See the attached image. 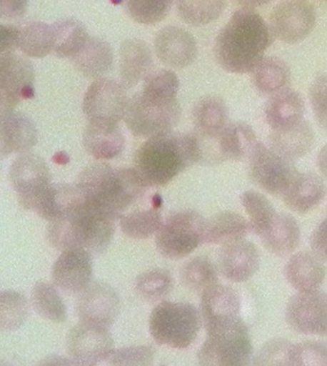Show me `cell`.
<instances>
[{
	"label": "cell",
	"mask_w": 327,
	"mask_h": 366,
	"mask_svg": "<svg viewBox=\"0 0 327 366\" xmlns=\"http://www.w3.org/2000/svg\"><path fill=\"white\" fill-rule=\"evenodd\" d=\"M272 39L270 27L262 16L250 8H243L233 14L218 34L215 58L226 71L248 74L264 58Z\"/></svg>",
	"instance_id": "obj_1"
},
{
	"label": "cell",
	"mask_w": 327,
	"mask_h": 366,
	"mask_svg": "<svg viewBox=\"0 0 327 366\" xmlns=\"http://www.w3.org/2000/svg\"><path fill=\"white\" fill-rule=\"evenodd\" d=\"M75 184L86 203L116 222L144 197L149 187L136 169H114L104 162L89 164Z\"/></svg>",
	"instance_id": "obj_2"
},
{
	"label": "cell",
	"mask_w": 327,
	"mask_h": 366,
	"mask_svg": "<svg viewBox=\"0 0 327 366\" xmlns=\"http://www.w3.org/2000/svg\"><path fill=\"white\" fill-rule=\"evenodd\" d=\"M202 153L196 134L170 132L148 139L136 150L135 169L149 187H164L193 164Z\"/></svg>",
	"instance_id": "obj_3"
},
{
	"label": "cell",
	"mask_w": 327,
	"mask_h": 366,
	"mask_svg": "<svg viewBox=\"0 0 327 366\" xmlns=\"http://www.w3.org/2000/svg\"><path fill=\"white\" fill-rule=\"evenodd\" d=\"M116 220L85 203L64 219L49 222L47 239L56 249L84 248L99 255L110 247L116 232Z\"/></svg>",
	"instance_id": "obj_4"
},
{
	"label": "cell",
	"mask_w": 327,
	"mask_h": 366,
	"mask_svg": "<svg viewBox=\"0 0 327 366\" xmlns=\"http://www.w3.org/2000/svg\"><path fill=\"white\" fill-rule=\"evenodd\" d=\"M202 323V315L194 305L164 301L150 315L149 331L159 345L186 349L197 339Z\"/></svg>",
	"instance_id": "obj_5"
},
{
	"label": "cell",
	"mask_w": 327,
	"mask_h": 366,
	"mask_svg": "<svg viewBox=\"0 0 327 366\" xmlns=\"http://www.w3.org/2000/svg\"><path fill=\"white\" fill-rule=\"evenodd\" d=\"M206 339L198 352L201 365H247L253 357L250 332L241 317L219 324L206 331Z\"/></svg>",
	"instance_id": "obj_6"
},
{
	"label": "cell",
	"mask_w": 327,
	"mask_h": 366,
	"mask_svg": "<svg viewBox=\"0 0 327 366\" xmlns=\"http://www.w3.org/2000/svg\"><path fill=\"white\" fill-rule=\"evenodd\" d=\"M181 109L177 99H166L142 91L129 99L124 122L139 138L150 139L173 131L180 122Z\"/></svg>",
	"instance_id": "obj_7"
},
{
	"label": "cell",
	"mask_w": 327,
	"mask_h": 366,
	"mask_svg": "<svg viewBox=\"0 0 327 366\" xmlns=\"http://www.w3.org/2000/svg\"><path fill=\"white\" fill-rule=\"evenodd\" d=\"M206 219L194 209H183L170 214L156 233L159 252L167 259L188 256L205 243Z\"/></svg>",
	"instance_id": "obj_8"
},
{
	"label": "cell",
	"mask_w": 327,
	"mask_h": 366,
	"mask_svg": "<svg viewBox=\"0 0 327 366\" xmlns=\"http://www.w3.org/2000/svg\"><path fill=\"white\" fill-rule=\"evenodd\" d=\"M9 180L22 208L33 211L39 198L51 186L46 161L33 153H22L10 167Z\"/></svg>",
	"instance_id": "obj_9"
},
{
	"label": "cell",
	"mask_w": 327,
	"mask_h": 366,
	"mask_svg": "<svg viewBox=\"0 0 327 366\" xmlns=\"http://www.w3.org/2000/svg\"><path fill=\"white\" fill-rule=\"evenodd\" d=\"M126 89L122 84L107 78L95 80L84 97L83 112L88 122L119 124L129 102Z\"/></svg>",
	"instance_id": "obj_10"
},
{
	"label": "cell",
	"mask_w": 327,
	"mask_h": 366,
	"mask_svg": "<svg viewBox=\"0 0 327 366\" xmlns=\"http://www.w3.org/2000/svg\"><path fill=\"white\" fill-rule=\"evenodd\" d=\"M248 162L251 180L270 194L282 197L298 172L292 161L259 142Z\"/></svg>",
	"instance_id": "obj_11"
},
{
	"label": "cell",
	"mask_w": 327,
	"mask_h": 366,
	"mask_svg": "<svg viewBox=\"0 0 327 366\" xmlns=\"http://www.w3.org/2000/svg\"><path fill=\"white\" fill-rule=\"evenodd\" d=\"M35 71L32 64L15 52L0 55L1 111L14 110L21 100L35 96Z\"/></svg>",
	"instance_id": "obj_12"
},
{
	"label": "cell",
	"mask_w": 327,
	"mask_h": 366,
	"mask_svg": "<svg viewBox=\"0 0 327 366\" xmlns=\"http://www.w3.org/2000/svg\"><path fill=\"white\" fill-rule=\"evenodd\" d=\"M316 19L315 8L307 0H286L271 14V32L284 43H300L314 29Z\"/></svg>",
	"instance_id": "obj_13"
},
{
	"label": "cell",
	"mask_w": 327,
	"mask_h": 366,
	"mask_svg": "<svg viewBox=\"0 0 327 366\" xmlns=\"http://www.w3.org/2000/svg\"><path fill=\"white\" fill-rule=\"evenodd\" d=\"M110 328L80 321L69 331L66 349L78 365H96L106 362L113 350Z\"/></svg>",
	"instance_id": "obj_14"
},
{
	"label": "cell",
	"mask_w": 327,
	"mask_h": 366,
	"mask_svg": "<svg viewBox=\"0 0 327 366\" xmlns=\"http://www.w3.org/2000/svg\"><path fill=\"white\" fill-rule=\"evenodd\" d=\"M285 317L293 331L327 337V293L318 290L293 295L288 302Z\"/></svg>",
	"instance_id": "obj_15"
},
{
	"label": "cell",
	"mask_w": 327,
	"mask_h": 366,
	"mask_svg": "<svg viewBox=\"0 0 327 366\" xmlns=\"http://www.w3.org/2000/svg\"><path fill=\"white\" fill-rule=\"evenodd\" d=\"M76 311L80 321L111 328L120 312V299L116 290L104 282H91L78 293Z\"/></svg>",
	"instance_id": "obj_16"
},
{
	"label": "cell",
	"mask_w": 327,
	"mask_h": 366,
	"mask_svg": "<svg viewBox=\"0 0 327 366\" xmlns=\"http://www.w3.org/2000/svg\"><path fill=\"white\" fill-rule=\"evenodd\" d=\"M53 284L69 295L80 293L91 284V254L84 248H69L61 251L53 264Z\"/></svg>",
	"instance_id": "obj_17"
},
{
	"label": "cell",
	"mask_w": 327,
	"mask_h": 366,
	"mask_svg": "<svg viewBox=\"0 0 327 366\" xmlns=\"http://www.w3.org/2000/svg\"><path fill=\"white\" fill-rule=\"evenodd\" d=\"M260 257L253 242L245 239L222 245L218 258L220 272L233 283H243L258 270Z\"/></svg>",
	"instance_id": "obj_18"
},
{
	"label": "cell",
	"mask_w": 327,
	"mask_h": 366,
	"mask_svg": "<svg viewBox=\"0 0 327 366\" xmlns=\"http://www.w3.org/2000/svg\"><path fill=\"white\" fill-rule=\"evenodd\" d=\"M155 49L159 60L174 69H184L195 62L198 55L194 37L183 28L167 26L156 35Z\"/></svg>",
	"instance_id": "obj_19"
},
{
	"label": "cell",
	"mask_w": 327,
	"mask_h": 366,
	"mask_svg": "<svg viewBox=\"0 0 327 366\" xmlns=\"http://www.w3.org/2000/svg\"><path fill=\"white\" fill-rule=\"evenodd\" d=\"M1 155L26 153L38 142V131L26 114L14 110L1 111Z\"/></svg>",
	"instance_id": "obj_20"
},
{
	"label": "cell",
	"mask_w": 327,
	"mask_h": 366,
	"mask_svg": "<svg viewBox=\"0 0 327 366\" xmlns=\"http://www.w3.org/2000/svg\"><path fill=\"white\" fill-rule=\"evenodd\" d=\"M239 295L225 285L216 284L206 290L201 300V315L206 331L239 317Z\"/></svg>",
	"instance_id": "obj_21"
},
{
	"label": "cell",
	"mask_w": 327,
	"mask_h": 366,
	"mask_svg": "<svg viewBox=\"0 0 327 366\" xmlns=\"http://www.w3.org/2000/svg\"><path fill=\"white\" fill-rule=\"evenodd\" d=\"M85 203V197L76 184H51L39 198L33 212L51 222L69 216Z\"/></svg>",
	"instance_id": "obj_22"
},
{
	"label": "cell",
	"mask_w": 327,
	"mask_h": 366,
	"mask_svg": "<svg viewBox=\"0 0 327 366\" xmlns=\"http://www.w3.org/2000/svg\"><path fill=\"white\" fill-rule=\"evenodd\" d=\"M326 192V183L320 176L315 173L298 172L282 194V198L292 211L307 214L321 205Z\"/></svg>",
	"instance_id": "obj_23"
},
{
	"label": "cell",
	"mask_w": 327,
	"mask_h": 366,
	"mask_svg": "<svg viewBox=\"0 0 327 366\" xmlns=\"http://www.w3.org/2000/svg\"><path fill=\"white\" fill-rule=\"evenodd\" d=\"M120 77L126 89L134 88L152 72V51L139 39L126 40L120 47Z\"/></svg>",
	"instance_id": "obj_24"
},
{
	"label": "cell",
	"mask_w": 327,
	"mask_h": 366,
	"mask_svg": "<svg viewBox=\"0 0 327 366\" xmlns=\"http://www.w3.org/2000/svg\"><path fill=\"white\" fill-rule=\"evenodd\" d=\"M83 144L92 157L108 161L121 154L125 139L119 124L89 122L84 132Z\"/></svg>",
	"instance_id": "obj_25"
},
{
	"label": "cell",
	"mask_w": 327,
	"mask_h": 366,
	"mask_svg": "<svg viewBox=\"0 0 327 366\" xmlns=\"http://www.w3.org/2000/svg\"><path fill=\"white\" fill-rule=\"evenodd\" d=\"M285 277L298 292H314L323 283L326 267L314 253L298 252L287 262Z\"/></svg>",
	"instance_id": "obj_26"
},
{
	"label": "cell",
	"mask_w": 327,
	"mask_h": 366,
	"mask_svg": "<svg viewBox=\"0 0 327 366\" xmlns=\"http://www.w3.org/2000/svg\"><path fill=\"white\" fill-rule=\"evenodd\" d=\"M304 102L298 92L283 89L273 94L265 107V117L272 130H281L304 120Z\"/></svg>",
	"instance_id": "obj_27"
},
{
	"label": "cell",
	"mask_w": 327,
	"mask_h": 366,
	"mask_svg": "<svg viewBox=\"0 0 327 366\" xmlns=\"http://www.w3.org/2000/svg\"><path fill=\"white\" fill-rule=\"evenodd\" d=\"M315 136L306 120L281 130H272L270 147L290 161L298 160L312 149Z\"/></svg>",
	"instance_id": "obj_28"
},
{
	"label": "cell",
	"mask_w": 327,
	"mask_h": 366,
	"mask_svg": "<svg viewBox=\"0 0 327 366\" xmlns=\"http://www.w3.org/2000/svg\"><path fill=\"white\" fill-rule=\"evenodd\" d=\"M217 142L222 162L248 159L258 144L253 128L245 122H233L226 125L218 137Z\"/></svg>",
	"instance_id": "obj_29"
},
{
	"label": "cell",
	"mask_w": 327,
	"mask_h": 366,
	"mask_svg": "<svg viewBox=\"0 0 327 366\" xmlns=\"http://www.w3.org/2000/svg\"><path fill=\"white\" fill-rule=\"evenodd\" d=\"M260 237L271 253L287 256L298 247L301 229L295 217L286 212H278L270 227Z\"/></svg>",
	"instance_id": "obj_30"
},
{
	"label": "cell",
	"mask_w": 327,
	"mask_h": 366,
	"mask_svg": "<svg viewBox=\"0 0 327 366\" xmlns=\"http://www.w3.org/2000/svg\"><path fill=\"white\" fill-rule=\"evenodd\" d=\"M226 103L218 97H206L193 110L196 134L203 139H217L228 125Z\"/></svg>",
	"instance_id": "obj_31"
},
{
	"label": "cell",
	"mask_w": 327,
	"mask_h": 366,
	"mask_svg": "<svg viewBox=\"0 0 327 366\" xmlns=\"http://www.w3.org/2000/svg\"><path fill=\"white\" fill-rule=\"evenodd\" d=\"M250 231V222L241 214L231 211L218 212L206 219L205 243L226 244L244 239Z\"/></svg>",
	"instance_id": "obj_32"
},
{
	"label": "cell",
	"mask_w": 327,
	"mask_h": 366,
	"mask_svg": "<svg viewBox=\"0 0 327 366\" xmlns=\"http://www.w3.org/2000/svg\"><path fill=\"white\" fill-rule=\"evenodd\" d=\"M71 61L84 76L99 79L113 69L114 52L107 41L91 37L79 54Z\"/></svg>",
	"instance_id": "obj_33"
},
{
	"label": "cell",
	"mask_w": 327,
	"mask_h": 366,
	"mask_svg": "<svg viewBox=\"0 0 327 366\" xmlns=\"http://www.w3.org/2000/svg\"><path fill=\"white\" fill-rule=\"evenodd\" d=\"M53 53L59 58L76 57L88 43L91 36L82 22L75 19H64L51 24Z\"/></svg>",
	"instance_id": "obj_34"
},
{
	"label": "cell",
	"mask_w": 327,
	"mask_h": 366,
	"mask_svg": "<svg viewBox=\"0 0 327 366\" xmlns=\"http://www.w3.org/2000/svg\"><path fill=\"white\" fill-rule=\"evenodd\" d=\"M251 74L253 85L263 94L278 93L290 82L289 66L276 57H264Z\"/></svg>",
	"instance_id": "obj_35"
},
{
	"label": "cell",
	"mask_w": 327,
	"mask_h": 366,
	"mask_svg": "<svg viewBox=\"0 0 327 366\" xmlns=\"http://www.w3.org/2000/svg\"><path fill=\"white\" fill-rule=\"evenodd\" d=\"M120 227L126 236L135 239H146L156 234L162 222L159 205L136 209L125 212L119 219Z\"/></svg>",
	"instance_id": "obj_36"
},
{
	"label": "cell",
	"mask_w": 327,
	"mask_h": 366,
	"mask_svg": "<svg viewBox=\"0 0 327 366\" xmlns=\"http://www.w3.org/2000/svg\"><path fill=\"white\" fill-rule=\"evenodd\" d=\"M19 49L25 55L43 58L53 51L51 25L41 21L24 22L19 26Z\"/></svg>",
	"instance_id": "obj_37"
},
{
	"label": "cell",
	"mask_w": 327,
	"mask_h": 366,
	"mask_svg": "<svg viewBox=\"0 0 327 366\" xmlns=\"http://www.w3.org/2000/svg\"><path fill=\"white\" fill-rule=\"evenodd\" d=\"M31 303L36 312L44 320L64 323L68 318L66 306L53 285L39 282L31 292Z\"/></svg>",
	"instance_id": "obj_38"
},
{
	"label": "cell",
	"mask_w": 327,
	"mask_h": 366,
	"mask_svg": "<svg viewBox=\"0 0 327 366\" xmlns=\"http://www.w3.org/2000/svg\"><path fill=\"white\" fill-rule=\"evenodd\" d=\"M175 2L181 19L194 26H203L216 21L226 6V0H175Z\"/></svg>",
	"instance_id": "obj_39"
},
{
	"label": "cell",
	"mask_w": 327,
	"mask_h": 366,
	"mask_svg": "<svg viewBox=\"0 0 327 366\" xmlns=\"http://www.w3.org/2000/svg\"><path fill=\"white\" fill-rule=\"evenodd\" d=\"M241 202L248 217L251 231L257 236H261L278 214L275 207L265 195L253 189L242 194Z\"/></svg>",
	"instance_id": "obj_40"
},
{
	"label": "cell",
	"mask_w": 327,
	"mask_h": 366,
	"mask_svg": "<svg viewBox=\"0 0 327 366\" xmlns=\"http://www.w3.org/2000/svg\"><path fill=\"white\" fill-rule=\"evenodd\" d=\"M181 278L189 290L203 292L218 284L217 267L206 257H196L183 265Z\"/></svg>",
	"instance_id": "obj_41"
},
{
	"label": "cell",
	"mask_w": 327,
	"mask_h": 366,
	"mask_svg": "<svg viewBox=\"0 0 327 366\" xmlns=\"http://www.w3.org/2000/svg\"><path fill=\"white\" fill-rule=\"evenodd\" d=\"M136 292L151 303L164 300L173 290V278L168 270L156 268L145 271L136 279Z\"/></svg>",
	"instance_id": "obj_42"
},
{
	"label": "cell",
	"mask_w": 327,
	"mask_h": 366,
	"mask_svg": "<svg viewBox=\"0 0 327 366\" xmlns=\"http://www.w3.org/2000/svg\"><path fill=\"white\" fill-rule=\"evenodd\" d=\"M174 0H124L126 10L139 24L153 25L164 21Z\"/></svg>",
	"instance_id": "obj_43"
},
{
	"label": "cell",
	"mask_w": 327,
	"mask_h": 366,
	"mask_svg": "<svg viewBox=\"0 0 327 366\" xmlns=\"http://www.w3.org/2000/svg\"><path fill=\"white\" fill-rule=\"evenodd\" d=\"M27 301L21 293L6 290L1 292V330L15 331L27 318Z\"/></svg>",
	"instance_id": "obj_44"
},
{
	"label": "cell",
	"mask_w": 327,
	"mask_h": 366,
	"mask_svg": "<svg viewBox=\"0 0 327 366\" xmlns=\"http://www.w3.org/2000/svg\"><path fill=\"white\" fill-rule=\"evenodd\" d=\"M291 365L327 366V342L306 340L293 345Z\"/></svg>",
	"instance_id": "obj_45"
},
{
	"label": "cell",
	"mask_w": 327,
	"mask_h": 366,
	"mask_svg": "<svg viewBox=\"0 0 327 366\" xmlns=\"http://www.w3.org/2000/svg\"><path fill=\"white\" fill-rule=\"evenodd\" d=\"M180 81L175 72L168 69L152 71L144 80L142 91L154 96L177 99Z\"/></svg>",
	"instance_id": "obj_46"
},
{
	"label": "cell",
	"mask_w": 327,
	"mask_h": 366,
	"mask_svg": "<svg viewBox=\"0 0 327 366\" xmlns=\"http://www.w3.org/2000/svg\"><path fill=\"white\" fill-rule=\"evenodd\" d=\"M292 343L275 339L265 343L253 359L254 365H291Z\"/></svg>",
	"instance_id": "obj_47"
},
{
	"label": "cell",
	"mask_w": 327,
	"mask_h": 366,
	"mask_svg": "<svg viewBox=\"0 0 327 366\" xmlns=\"http://www.w3.org/2000/svg\"><path fill=\"white\" fill-rule=\"evenodd\" d=\"M152 346H132L111 350L106 362L111 365H150L155 359Z\"/></svg>",
	"instance_id": "obj_48"
},
{
	"label": "cell",
	"mask_w": 327,
	"mask_h": 366,
	"mask_svg": "<svg viewBox=\"0 0 327 366\" xmlns=\"http://www.w3.org/2000/svg\"><path fill=\"white\" fill-rule=\"evenodd\" d=\"M309 97L316 120L327 132V74L316 78L310 88Z\"/></svg>",
	"instance_id": "obj_49"
},
{
	"label": "cell",
	"mask_w": 327,
	"mask_h": 366,
	"mask_svg": "<svg viewBox=\"0 0 327 366\" xmlns=\"http://www.w3.org/2000/svg\"><path fill=\"white\" fill-rule=\"evenodd\" d=\"M310 244L313 253L321 261L327 262V217L313 232Z\"/></svg>",
	"instance_id": "obj_50"
},
{
	"label": "cell",
	"mask_w": 327,
	"mask_h": 366,
	"mask_svg": "<svg viewBox=\"0 0 327 366\" xmlns=\"http://www.w3.org/2000/svg\"><path fill=\"white\" fill-rule=\"evenodd\" d=\"M28 0H1L0 15L2 19L21 18L26 13Z\"/></svg>",
	"instance_id": "obj_51"
},
{
	"label": "cell",
	"mask_w": 327,
	"mask_h": 366,
	"mask_svg": "<svg viewBox=\"0 0 327 366\" xmlns=\"http://www.w3.org/2000/svg\"><path fill=\"white\" fill-rule=\"evenodd\" d=\"M19 26L1 25V53L14 52L19 49Z\"/></svg>",
	"instance_id": "obj_52"
},
{
	"label": "cell",
	"mask_w": 327,
	"mask_h": 366,
	"mask_svg": "<svg viewBox=\"0 0 327 366\" xmlns=\"http://www.w3.org/2000/svg\"><path fill=\"white\" fill-rule=\"evenodd\" d=\"M318 167L321 174L327 179V144L321 148L318 155Z\"/></svg>",
	"instance_id": "obj_53"
},
{
	"label": "cell",
	"mask_w": 327,
	"mask_h": 366,
	"mask_svg": "<svg viewBox=\"0 0 327 366\" xmlns=\"http://www.w3.org/2000/svg\"><path fill=\"white\" fill-rule=\"evenodd\" d=\"M236 1L244 8L253 9V8L263 6V5L267 4L270 0H236Z\"/></svg>",
	"instance_id": "obj_54"
},
{
	"label": "cell",
	"mask_w": 327,
	"mask_h": 366,
	"mask_svg": "<svg viewBox=\"0 0 327 366\" xmlns=\"http://www.w3.org/2000/svg\"><path fill=\"white\" fill-rule=\"evenodd\" d=\"M323 1H327V0H323Z\"/></svg>",
	"instance_id": "obj_55"
}]
</instances>
